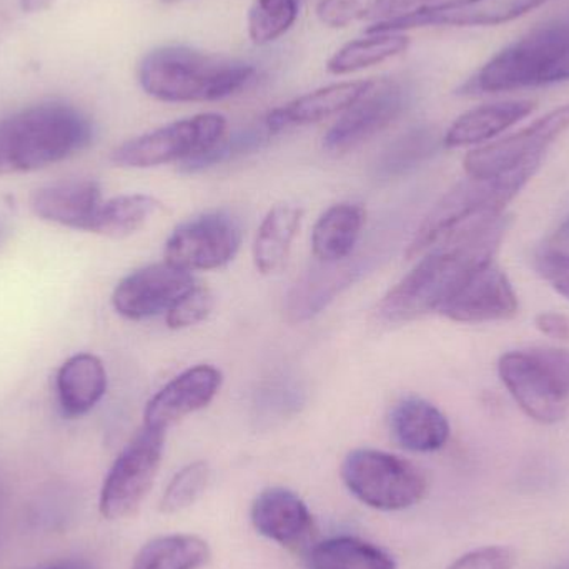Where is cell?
I'll list each match as a JSON object with an SVG mask.
<instances>
[{
	"mask_svg": "<svg viewBox=\"0 0 569 569\" xmlns=\"http://www.w3.org/2000/svg\"><path fill=\"white\" fill-rule=\"evenodd\" d=\"M555 373L560 377V380L569 388V351L555 350V348H547V350H533Z\"/></svg>",
	"mask_w": 569,
	"mask_h": 569,
	"instance_id": "cell-39",
	"label": "cell"
},
{
	"mask_svg": "<svg viewBox=\"0 0 569 569\" xmlns=\"http://www.w3.org/2000/svg\"><path fill=\"white\" fill-rule=\"evenodd\" d=\"M310 569H398L393 558L353 537H335L320 541L310 553Z\"/></svg>",
	"mask_w": 569,
	"mask_h": 569,
	"instance_id": "cell-29",
	"label": "cell"
},
{
	"mask_svg": "<svg viewBox=\"0 0 569 569\" xmlns=\"http://www.w3.org/2000/svg\"><path fill=\"white\" fill-rule=\"evenodd\" d=\"M252 63L186 46L150 50L139 63V83L152 99L169 103L217 102L256 80Z\"/></svg>",
	"mask_w": 569,
	"mask_h": 569,
	"instance_id": "cell-2",
	"label": "cell"
},
{
	"mask_svg": "<svg viewBox=\"0 0 569 569\" xmlns=\"http://www.w3.org/2000/svg\"><path fill=\"white\" fill-rule=\"evenodd\" d=\"M370 260L371 257L351 256L341 262H318L311 267L288 291L283 305L284 320L303 323L317 317L341 291L360 279Z\"/></svg>",
	"mask_w": 569,
	"mask_h": 569,
	"instance_id": "cell-16",
	"label": "cell"
},
{
	"mask_svg": "<svg viewBox=\"0 0 569 569\" xmlns=\"http://www.w3.org/2000/svg\"><path fill=\"white\" fill-rule=\"evenodd\" d=\"M535 107L537 103L531 100H508L477 107L451 123L445 133L443 146L448 149H458L487 142L530 116Z\"/></svg>",
	"mask_w": 569,
	"mask_h": 569,
	"instance_id": "cell-23",
	"label": "cell"
},
{
	"mask_svg": "<svg viewBox=\"0 0 569 569\" xmlns=\"http://www.w3.org/2000/svg\"><path fill=\"white\" fill-rule=\"evenodd\" d=\"M227 120L220 113H200L177 120L113 150L110 160L122 169H152L172 162H187L212 149L226 137Z\"/></svg>",
	"mask_w": 569,
	"mask_h": 569,
	"instance_id": "cell-7",
	"label": "cell"
},
{
	"mask_svg": "<svg viewBox=\"0 0 569 569\" xmlns=\"http://www.w3.org/2000/svg\"><path fill=\"white\" fill-rule=\"evenodd\" d=\"M553 243L561 247H569V217L561 223L560 229L555 232Z\"/></svg>",
	"mask_w": 569,
	"mask_h": 569,
	"instance_id": "cell-41",
	"label": "cell"
},
{
	"mask_svg": "<svg viewBox=\"0 0 569 569\" xmlns=\"http://www.w3.org/2000/svg\"><path fill=\"white\" fill-rule=\"evenodd\" d=\"M377 82L378 80H348L321 87L284 103L279 109H273L263 122L273 136L291 127L323 122L330 117L347 112L361 97L367 96Z\"/></svg>",
	"mask_w": 569,
	"mask_h": 569,
	"instance_id": "cell-19",
	"label": "cell"
},
{
	"mask_svg": "<svg viewBox=\"0 0 569 569\" xmlns=\"http://www.w3.org/2000/svg\"><path fill=\"white\" fill-rule=\"evenodd\" d=\"M160 210L162 203L156 197L142 193L116 197L102 203L90 232L110 239H123L139 232Z\"/></svg>",
	"mask_w": 569,
	"mask_h": 569,
	"instance_id": "cell-30",
	"label": "cell"
},
{
	"mask_svg": "<svg viewBox=\"0 0 569 569\" xmlns=\"http://www.w3.org/2000/svg\"><path fill=\"white\" fill-rule=\"evenodd\" d=\"M210 547L196 535H170L149 541L132 569H200L210 561Z\"/></svg>",
	"mask_w": 569,
	"mask_h": 569,
	"instance_id": "cell-28",
	"label": "cell"
},
{
	"mask_svg": "<svg viewBox=\"0 0 569 569\" xmlns=\"http://www.w3.org/2000/svg\"><path fill=\"white\" fill-rule=\"evenodd\" d=\"M390 428L395 440L408 451L433 453L441 450L450 438L447 417L423 398H405L390 413Z\"/></svg>",
	"mask_w": 569,
	"mask_h": 569,
	"instance_id": "cell-21",
	"label": "cell"
},
{
	"mask_svg": "<svg viewBox=\"0 0 569 569\" xmlns=\"http://www.w3.org/2000/svg\"><path fill=\"white\" fill-rule=\"evenodd\" d=\"M162 2H166V3H179V2H183V0H162Z\"/></svg>",
	"mask_w": 569,
	"mask_h": 569,
	"instance_id": "cell-43",
	"label": "cell"
},
{
	"mask_svg": "<svg viewBox=\"0 0 569 569\" xmlns=\"http://www.w3.org/2000/svg\"><path fill=\"white\" fill-rule=\"evenodd\" d=\"M517 557L510 548L485 547L458 558L447 569H513Z\"/></svg>",
	"mask_w": 569,
	"mask_h": 569,
	"instance_id": "cell-36",
	"label": "cell"
},
{
	"mask_svg": "<svg viewBox=\"0 0 569 569\" xmlns=\"http://www.w3.org/2000/svg\"><path fill=\"white\" fill-rule=\"evenodd\" d=\"M367 212L358 203H337L315 223L311 252L317 262L337 263L353 256Z\"/></svg>",
	"mask_w": 569,
	"mask_h": 569,
	"instance_id": "cell-24",
	"label": "cell"
},
{
	"mask_svg": "<svg viewBox=\"0 0 569 569\" xmlns=\"http://www.w3.org/2000/svg\"><path fill=\"white\" fill-rule=\"evenodd\" d=\"M508 227L510 219L501 216L431 249L385 295L380 317L388 323H407L440 311L475 273L493 262Z\"/></svg>",
	"mask_w": 569,
	"mask_h": 569,
	"instance_id": "cell-1",
	"label": "cell"
},
{
	"mask_svg": "<svg viewBox=\"0 0 569 569\" xmlns=\"http://www.w3.org/2000/svg\"><path fill=\"white\" fill-rule=\"evenodd\" d=\"M193 284L192 273L169 262L153 263L117 284L112 305L127 320H147L169 311Z\"/></svg>",
	"mask_w": 569,
	"mask_h": 569,
	"instance_id": "cell-14",
	"label": "cell"
},
{
	"mask_svg": "<svg viewBox=\"0 0 569 569\" xmlns=\"http://www.w3.org/2000/svg\"><path fill=\"white\" fill-rule=\"evenodd\" d=\"M569 80V22L551 23L508 46L461 87L465 96L511 92Z\"/></svg>",
	"mask_w": 569,
	"mask_h": 569,
	"instance_id": "cell-5",
	"label": "cell"
},
{
	"mask_svg": "<svg viewBox=\"0 0 569 569\" xmlns=\"http://www.w3.org/2000/svg\"><path fill=\"white\" fill-rule=\"evenodd\" d=\"M440 0H320L317 17L331 29H345L358 22H373L375 26Z\"/></svg>",
	"mask_w": 569,
	"mask_h": 569,
	"instance_id": "cell-26",
	"label": "cell"
},
{
	"mask_svg": "<svg viewBox=\"0 0 569 569\" xmlns=\"http://www.w3.org/2000/svg\"><path fill=\"white\" fill-rule=\"evenodd\" d=\"M272 136L273 133L270 132L266 122L260 127H250V129L240 130V132L233 133V136L223 137L222 140H219V142H217L212 149L207 150V152L187 160V162L182 163L180 169L186 173H197L210 169V167L230 162V160L237 159V157L247 156V153L262 149V147L272 139Z\"/></svg>",
	"mask_w": 569,
	"mask_h": 569,
	"instance_id": "cell-32",
	"label": "cell"
},
{
	"mask_svg": "<svg viewBox=\"0 0 569 569\" xmlns=\"http://www.w3.org/2000/svg\"><path fill=\"white\" fill-rule=\"evenodd\" d=\"M541 162H531L503 176L468 177L445 193L427 213L407 249L408 260L430 252L447 240L501 217L505 207L530 182Z\"/></svg>",
	"mask_w": 569,
	"mask_h": 569,
	"instance_id": "cell-4",
	"label": "cell"
},
{
	"mask_svg": "<svg viewBox=\"0 0 569 569\" xmlns=\"http://www.w3.org/2000/svg\"><path fill=\"white\" fill-rule=\"evenodd\" d=\"M341 480L351 495L378 511H403L423 500L427 477L413 463L387 451H350L341 463Z\"/></svg>",
	"mask_w": 569,
	"mask_h": 569,
	"instance_id": "cell-6",
	"label": "cell"
},
{
	"mask_svg": "<svg viewBox=\"0 0 569 569\" xmlns=\"http://www.w3.org/2000/svg\"><path fill=\"white\" fill-rule=\"evenodd\" d=\"M537 328L541 333L557 340L569 341V318L567 315L545 311L537 317Z\"/></svg>",
	"mask_w": 569,
	"mask_h": 569,
	"instance_id": "cell-38",
	"label": "cell"
},
{
	"mask_svg": "<svg viewBox=\"0 0 569 569\" xmlns=\"http://www.w3.org/2000/svg\"><path fill=\"white\" fill-rule=\"evenodd\" d=\"M250 518L257 533L282 547L303 543L313 530L307 505L287 488L263 490L253 501Z\"/></svg>",
	"mask_w": 569,
	"mask_h": 569,
	"instance_id": "cell-20",
	"label": "cell"
},
{
	"mask_svg": "<svg viewBox=\"0 0 569 569\" xmlns=\"http://www.w3.org/2000/svg\"><path fill=\"white\" fill-rule=\"evenodd\" d=\"M42 569H97L93 565H90L89 561L82 560H72L67 561V563L53 565V567H47Z\"/></svg>",
	"mask_w": 569,
	"mask_h": 569,
	"instance_id": "cell-42",
	"label": "cell"
},
{
	"mask_svg": "<svg viewBox=\"0 0 569 569\" xmlns=\"http://www.w3.org/2000/svg\"><path fill=\"white\" fill-rule=\"evenodd\" d=\"M301 220L303 210L291 203H280L267 213L253 243V262L262 276H272L282 269Z\"/></svg>",
	"mask_w": 569,
	"mask_h": 569,
	"instance_id": "cell-25",
	"label": "cell"
},
{
	"mask_svg": "<svg viewBox=\"0 0 569 569\" xmlns=\"http://www.w3.org/2000/svg\"><path fill=\"white\" fill-rule=\"evenodd\" d=\"M440 313L461 323L510 320L517 317L518 298L507 273L491 262L475 273Z\"/></svg>",
	"mask_w": 569,
	"mask_h": 569,
	"instance_id": "cell-17",
	"label": "cell"
},
{
	"mask_svg": "<svg viewBox=\"0 0 569 569\" xmlns=\"http://www.w3.org/2000/svg\"><path fill=\"white\" fill-rule=\"evenodd\" d=\"M558 569H569V563L568 565H565V567H560Z\"/></svg>",
	"mask_w": 569,
	"mask_h": 569,
	"instance_id": "cell-44",
	"label": "cell"
},
{
	"mask_svg": "<svg viewBox=\"0 0 569 569\" xmlns=\"http://www.w3.org/2000/svg\"><path fill=\"white\" fill-rule=\"evenodd\" d=\"M102 203L99 183L87 179L49 183L30 197L33 216L43 222L83 232L92 230L93 220Z\"/></svg>",
	"mask_w": 569,
	"mask_h": 569,
	"instance_id": "cell-18",
	"label": "cell"
},
{
	"mask_svg": "<svg viewBox=\"0 0 569 569\" xmlns=\"http://www.w3.org/2000/svg\"><path fill=\"white\" fill-rule=\"evenodd\" d=\"M498 370L528 417L543 425L558 423L567 417L569 388L533 350L503 355Z\"/></svg>",
	"mask_w": 569,
	"mask_h": 569,
	"instance_id": "cell-11",
	"label": "cell"
},
{
	"mask_svg": "<svg viewBox=\"0 0 569 569\" xmlns=\"http://www.w3.org/2000/svg\"><path fill=\"white\" fill-rule=\"evenodd\" d=\"M223 375L212 365H197L173 378L147 403L143 425L156 430L179 423L212 403L222 388Z\"/></svg>",
	"mask_w": 569,
	"mask_h": 569,
	"instance_id": "cell-15",
	"label": "cell"
},
{
	"mask_svg": "<svg viewBox=\"0 0 569 569\" xmlns=\"http://www.w3.org/2000/svg\"><path fill=\"white\" fill-rule=\"evenodd\" d=\"M92 140V122L76 107H27L0 122V176L46 169L82 152Z\"/></svg>",
	"mask_w": 569,
	"mask_h": 569,
	"instance_id": "cell-3",
	"label": "cell"
},
{
	"mask_svg": "<svg viewBox=\"0 0 569 569\" xmlns=\"http://www.w3.org/2000/svg\"><path fill=\"white\" fill-rule=\"evenodd\" d=\"M408 106V93L400 83L381 80L343 112L323 137V147L330 153H347L363 146L391 126Z\"/></svg>",
	"mask_w": 569,
	"mask_h": 569,
	"instance_id": "cell-13",
	"label": "cell"
},
{
	"mask_svg": "<svg viewBox=\"0 0 569 569\" xmlns=\"http://www.w3.org/2000/svg\"><path fill=\"white\" fill-rule=\"evenodd\" d=\"M242 226L227 212H210L177 227L166 243V262L186 272L229 266L242 246Z\"/></svg>",
	"mask_w": 569,
	"mask_h": 569,
	"instance_id": "cell-9",
	"label": "cell"
},
{
	"mask_svg": "<svg viewBox=\"0 0 569 569\" xmlns=\"http://www.w3.org/2000/svg\"><path fill=\"white\" fill-rule=\"evenodd\" d=\"M548 0H440L407 16L375 23L367 33L407 32L421 27H490L511 22Z\"/></svg>",
	"mask_w": 569,
	"mask_h": 569,
	"instance_id": "cell-12",
	"label": "cell"
},
{
	"mask_svg": "<svg viewBox=\"0 0 569 569\" xmlns=\"http://www.w3.org/2000/svg\"><path fill=\"white\" fill-rule=\"evenodd\" d=\"M107 391V371L92 353L73 355L57 373V395L63 415L83 417L92 411Z\"/></svg>",
	"mask_w": 569,
	"mask_h": 569,
	"instance_id": "cell-22",
	"label": "cell"
},
{
	"mask_svg": "<svg viewBox=\"0 0 569 569\" xmlns=\"http://www.w3.org/2000/svg\"><path fill=\"white\" fill-rule=\"evenodd\" d=\"M166 431L143 425L113 461L100 491V513L107 520L132 517L146 500L162 463Z\"/></svg>",
	"mask_w": 569,
	"mask_h": 569,
	"instance_id": "cell-8",
	"label": "cell"
},
{
	"mask_svg": "<svg viewBox=\"0 0 569 569\" xmlns=\"http://www.w3.org/2000/svg\"><path fill=\"white\" fill-rule=\"evenodd\" d=\"M209 481L210 468L206 461H193L187 465L176 473L163 491L159 503L160 511L166 515H176L192 507L207 490Z\"/></svg>",
	"mask_w": 569,
	"mask_h": 569,
	"instance_id": "cell-34",
	"label": "cell"
},
{
	"mask_svg": "<svg viewBox=\"0 0 569 569\" xmlns=\"http://www.w3.org/2000/svg\"><path fill=\"white\" fill-rule=\"evenodd\" d=\"M298 0H256L249 12V37L256 46L276 42L293 26Z\"/></svg>",
	"mask_w": 569,
	"mask_h": 569,
	"instance_id": "cell-33",
	"label": "cell"
},
{
	"mask_svg": "<svg viewBox=\"0 0 569 569\" xmlns=\"http://www.w3.org/2000/svg\"><path fill=\"white\" fill-rule=\"evenodd\" d=\"M213 305H216V298H213L212 290L202 284H193L167 311V325L170 330H186V328L196 327L212 313Z\"/></svg>",
	"mask_w": 569,
	"mask_h": 569,
	"instance_id": "cell-35",
	"label": "cell"
},
{
	"mask_svg": "<svg viewBox=\"0 0 569 569\" xmlns=\"http://www.w3.org/2000/svg\"><path fill=\"white\" fill-rule=\"evenodd\" d=\"M569 130V103L535 120L527 129L471 150L463 160L468 177L488 179L513 172L531 162H541L548 147Z\"/></svg>",
	"mask_w": 569,
	"mask_h": 569,
	"instance_id": "cell-10",
	"label": "cell"
},
{
	"mask_svg": "<svg viewBox=\"0 0 569 569\" xmlns=\"http://www.w3.org/2000/svg\"><path fill=\"white\" fill-rule=\"evenodd\" d=\"M537 270L558 293L569 300V256L550 252L537 259Z\"/></svg>",
	"mask_w": 569,
	"mask_h": 569,
	"instance_id": "cell-37",
	"label": "cell"
},
{
	"mask_svg": "<svg viewBox=\"0 0 569 569\" xmlns=\"http://www.w3.org/2000/svg\"><path fill=\"white\" fill-rule=\"evenodd\" d=\"M56 0H20L23 12H42L49 9Z\"/></svg>",
	"mask_w": 569,
	"mask_h": 569,
	"instance_id": "cell-40",
	"label": "cell"
},
{
	"mask_svg": "<svg viewBox=\"0 0 569 569\" xmlns=\"http://www.w3.org/2000/svg\"><path fill=\"white\" fill-rule=\"evenodd\" d=\"M438 149V136L428 127L408 130L395 139L378 157L375 163L377 176L383 179H397L407 176L430 159Z\"/></svg>",
	"mask_w": 569,
	"mask_h": 569,
	"instance_id": "cell-31",
	"label": "cell"
},
{
	"mask_svg": "<svg viewBox=\"0 0 569 569\" xmlns=\"http://www.w3.org/2000/svg\"><path fill=\"white\" fill-rule=\"evenodd\" d=\"M408 47H410V37L407 33H368L363 39L351 40L340 47L328 59L327 70L333 76L360 72L407 52Z\"/></svg>",
	"mask_w": 569,
	"mask_h": 569,
	"instance_id": "cell-27",
	"label": "cell"
}]
</instances>
